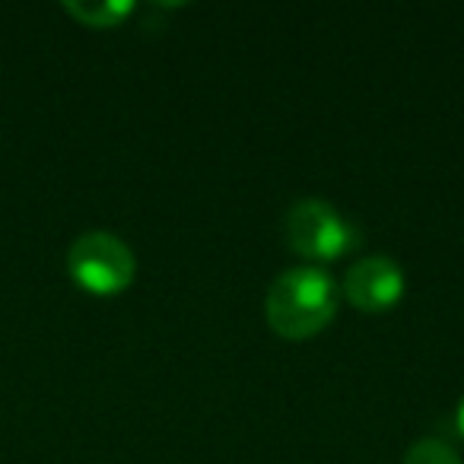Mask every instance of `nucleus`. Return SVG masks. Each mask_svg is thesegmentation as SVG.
<instances>
[{
    "instance_id": "f257e3e1",
    "label": "nucleus",
    "mask_w": 464,
    "mask_h": 464,
    "mask_svg": "<svg viewBox=\"0 0 464 464\" xmlns=\"http://www.w3.org/2000/svg\"><path fill=\"white\" fill-rule=\"evenodd\" d=\"M341 286L324 267L296 265L274 277L265 296L267 324L280 337H312L337 315Z\"/></svg>"
},
{
    "instance_id": "f03ea898",
    "label": "nucleus",
    "mask_w": 464,
    "mask_h": 464,
    "mask_svg": "<svg viewBox=\"0 0 464 464\" xmlns=\"http://www.w3.org/2000/svg\"><path fill=\"white\" fill-rule=\"evenodd\" d=\"M286 242L309 261H334L360 246V226L324 198H303L284 217Z\"/></svg>"
},
{
    "instance_id": "7ed1b4c3",
    "label": "nucleus",
    "mask_w": 464,
    "mask_h": 464,
    "mask_svg": "<svg viewBox=\"0 0 464 464\" xmlns=\"http://www.w3.org/2000/svg\"><path fill=\"white\" fill-rule=\"evenodd\" d=\"M67 271L77 280V286L96 293V296H111L134 280L137 258L121 236L90 229L77 236L73 246L67 248Z\"/></svg>"
},
{
    "instance_id": "20e7f679",
    "label": "nucleus",
    "mask_w": 464,
    "mask_h": 464,
    "mask_svg": "<svg viewBox=\"0 0 464 464\" xmlns=\"http://www.w3.org/2000/svg\"><path fill=\"white\" fill-rule=\"evenodd\" d=\"M343 296L362 312H385L404 296V271L392 255H362L343 274Z\"/></svg>"
},
{
    "instance_id": "39448f33",
    "label": "nucleus",
    "mask_w": 464,
    "mask_h": 464,
    "mask_svg": "<svg viewBox=\"0 0 464 464\" xmlns=\"http://www.w3.org/2000/svg\"><path fill=\"white\" fill-rule=\"evenodd\" d=\"M64 10L71 16H77L80 23H86V26L105 29V26H118L134 10V4L130 0H67Z\"/></svg>"
},
{
    "instance_id": "423d86ee",
    "label": "nucleus",
    "mask_w": 464,
    "mask_h": 464,
    "mask_svg": "<svg viewBox=\"0 0 464 464\" xmlns=\"http://www.w3.org/2000/svg\"><path fill=\"white\" fill-rule=\"evenodd\" d=\"M404 464H464V461L451 449V442H445L439 436H423L407 449Z\"/></svg>"
},
{
    "instance_id": "0eeeda50",
    "label": "nucleus",
    "mask_w": 464,
    "mask_h": 464,
    "mask_svg": "<svg viewBox=\"0 0 464 464\" xmlns=\"http://www.w3.org/2000/svg\"><path fill=\"white\" fill-rule=\"evenodd\" d=\"M458 426H461V432H464V398H461V404H458Z\"/></svg>"
}]
</instances>
